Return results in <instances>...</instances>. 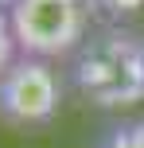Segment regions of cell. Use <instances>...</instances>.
Returning <instances> with one entry per match:
<instances>
[{
	"mask_svg": "<svg viewBox=\"0 0 144 148\" xmlns=\"http://www.w3.org/2000/svg\"><path fill=\"white\" fill-rule=\"evenodd\" d=\"M8 23H12L20 59L51 62L82 43L86 0H16Z\"/></svg>",
	"mask_w": 144,
	"mask_h": 148,
	"instance_id": "cell-1",
	"label": "cell"
},
{
	"mask_svg": "<svg viewBox=\"0 0 144 148\" xmlns=\"http://www.w3.org/2000/svg\"><path fill=\"white\" fill-rule=\"evenodd\" d=\"M59 97H62V86L55 78L51 62L20 59L0 78V121L16 125V129L43 125V121L55 117Z\"/></svg>",
	"mask_w": 144,
	"mask_h": 148,
	"instance_id": "cell-2",
	"label": "cell"
},
{
	"mask_svg": "<svg viewBox=\"0 0 144 148\" xmlns=\"http://www.w3.org/2000/svg\"><path fill=\"white\" fill-rule=\"evenodd\" d=\"M98 148H144V121L113 125V129L98 140Z\"/></svg>",
	"mask_w": 144,
	"mask_h": 148,
	"instance_id": "cell-3",
	"label": "cell"
},
{
	"mask_svg": "<svg viewBox=\"0 0 144 148\" xmlns=\"http://www.w3.org/2000/svg\"><path fill=\"white\" fill-rule=\"evenodd\" d=\"M20 62V47H16V35H12V23H8V12H0V78Z\"/></svg>",
	"mask_w": 144,
	"mask_h": 148,
	"instance_id": "cell-4",
	"label": "cell"
},
{
	"mask_svg": "<svg viewBox=\"0 0 144 148\" xmlns=\"http://www.w3.org/2000/svg\"><path fill=\"white\" fill-rule=\"evenodd\" d=\"M12 4L16 0H0V12H12Z\"/></svg>",
	"mask_w": 144,
	"mask_h": 148,
	"instance_id": "cell-5",
	"label": "cell"
}]
</instances>
